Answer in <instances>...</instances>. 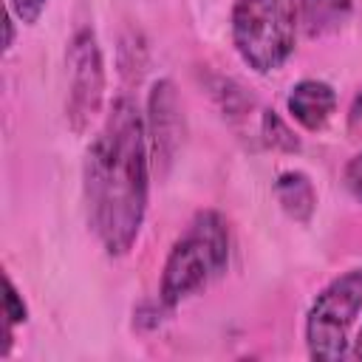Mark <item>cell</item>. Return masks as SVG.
Here are the masks:
<instances>
[{"label":"cell","mask_w":362,"mask_h":362,"mask_svg":"<svg viewBox=\"0 0 362 362\" xmlns=\"http://www.w3.org/2000/svg\"><path fill=\"white\" fill-rule=\"evenodd\" d=\"M88 226L110 257L133 249L150 195V141L136 102L119 96L88 144L82 167Z\"/></svg>","instance_id":"cell-1"},{"label":"cell","mask_w":362,"mask_h":362,"mask_svg":"<svg viewBox=\"0 0 362 362\" xmlns=\"http://www.w3.org/2000/svg\"><path fill=\"white\" fill-rule=\"evenodd\" d=\"M229 223L218 209H201L167 252L158 300L173 311L189 294L206 288L229 266Z\"/></svg>","instance_id":"cell-2"},{"label":"cell","mask_w":362,"mask_h":362,"mask_svg":"<svg viewBox=\"0 0 362 362\" xmlns=\"http://www.w3.org/2000/svg\"><path fill=\"white\" fill-rule=\"evenodd\" d=\"M229 31L243 65L255 74H272L294 51L297 0H235Z\"/></svg>","instance_id":"cell-3"},{"label":"cell","mask_w":362,"mask_h":362,"mask_svg":"<svg viewBox=\"0 0 362 362\" xmlns=\"http://www.w3.org/2000/svg\"><path fill=\"white\" fill-rule=\"evenodd\" d=\"M362 311V269L334 277L305 311V345L308 356L334 362L351 351V325Z\"/></svg>","instance_id":"cell-4"},{"label":"cell","mask_w":362,"mask_h":362,"mask_svg":"<svg viewBox=\"0 0 362 362\" xmlns=\"http://www.w3.org/2000/svg\"><path fill=\"white\" fill-rule=\"evenodd\" d=\"M68 65V96H65V122L82 136L102 113L105 102V57L96 34L85 25L79 28L65 51Z\"/></svg>","instance_id":"cell-5"},{"label":"cell","mask_w":362,"mask_h":362,"mask_svg":"<svg viewBox=\"0 0 362 362\" xmlns=\"http://www.w3.org/2000/svg\"><path fill=\"white\" fill-rule=\"evenodd\" d=\"M147 141H150V156L156 167L164 173L173 158L181 150L184 141V107L178 99V90L173 79H158L153 82L147 93Z\"/></svg>","instance_id":"cell-6"},{"label":"cell","mask_w":362,"mask_h":362,"mask_svg":"<svg viewBox=\"0 0 362 362\" xmlns=\"http://www.w3.org/2000/svg\"><path fill=\"white\" fill-rule=\"evenodd\" d=\"M286 110L303 130L317 133L331 122L337 110V90L322 79H300L288 90Z\"/></svg>","instance_id":"cell-7"},{"label":"cell","mask_w":362,"mask_h":362,"mask_svg":"<svg viewBox=\"0 0 362 362\" xmlns=\"http://www.w3.org/2000/svg\"><path fill=\"white\" fill-rule=\"evenodd\" d=\"M274 195L280 209L297 221V223H311L314 212H317V189L314 181L303 173V170H286L277 175L274 181Z\"/></svg>","instance_id":"cell-8"},{"label":"cell","mask_w":362,"mask_h":362,"mask_svg":"<svg viewBox=\"0 0 362 362\" xmlns=\"http://www.w3.org/2000/svg\"><path fill=\"white\" fill-rule=\"evenodd\" d=\"M354 11V0H297V25L305 37L339 31Z\"/></svg>","instance_id":"cell-9"},{"label":"cell","mask_w":362,"mask_h":362,"mask_svg":"<svg viewBox=\"0 0 362 362\" xmlns=\"http://www.w3.org/2000/svg\"><path fill=\"white\" fill-rule=\"evenodd\" d=\"M257 133H260V141L269 150H277V153H300V147H303L300 136L288 127V122L277 110H263L260 113Z\"/></svg>","instance_id":"cell-10"},{"label":"cell","mask_w":362,"mask_h":362,"mask_svg":"<svg viewBox=\"0 0 362 362\" xmlns=\"http://www.w3.org/2000/svg\"><path fill=\"white\" fill-rule=\"evenodd\" d=\"M212 96H215V102H218V107L223 110V116L229 119V122H238V119H246L249 116V110L255 107V99L238 85V82H232V79H223V76H218L215 82H212Z\"/></svg>","instance_id":"cell-11"},{"label":"cell","mask_w":362,"mask_h":362,"mask_svg":"<svg viewBox=\"0 0 362 362\" xmlns=\"http://www.w3.org/2000/svg\"><path fill=\"white\" fill-rule=\"evenodd\" d=\"M3 286H6V294H3V317H6V345H3V356H8L11 342H14V328L28 320V305H25L23 294L17 291V286H14V280H11L8 274H3Z\"/></svg>","instance_id":"cell-12"},{"label":"cell","mask_w":362,"mask_h":362,"mask_svg":"<svg viewBox=\"0 0 362 362\" xmlns=\"http://www.w3.org/2000/svg\"><path fill=\"white\" fill-rule=\"evenodd\" d=\"M45 6H48V0H8V11L25 25H34L42 17Z\"/></svg>","instance_id":"cell-13"},{"label":"cell","mask_w":362,"mask_h":362,"mask_svg":"<svg viewBox=\"0 0 362 362\" xmlns=\"http://www.w3.org/2000/svg\"><path fill=\"white\" fill-rule=\"evenodd\" d=\"M342 181H345L348 192H351L356 201H362V153H356V156L345 164V170H342Z\"/></svg>","instance_id":"cell-14"},{"label":"cell","mask_w":362,"mask_h":362,"mask_svg":"<svg viewBox=\"0 0 362 362\" xmlns=\"http://www.w3.org/2000/svg\"><path fill=\"white\" fill-rule=\"evenodd\" d=\"M345 130H348L351 139H362V88L354 93V99H351V105H348Z\"/></svg>","instance_id":"cell-15"},{"label":"cell","mask_w":362,"mask_h":362,"mask_svg":"<svg viewBox=\"0 0 362 362\" xmlns=\"http://www.w3.org/2000/svg\"><path fill=\"white\" fill-rule=\"evenodd\" d=\"M3 28H6V40H3V51L8 54V51H11V45H14V20H11V11L6 14V20H3Z\"/></svg>","instance_id":"cell-16"},{"label":"cell","mask_w":362,"mask_h":362,"mask_svg":"<svg viewBox=\"0 0 362 362\" xmlns=\"http://www.w3.org/2000/svg\"><path fill=\"white\" fill-rule=\"evenodd\" d=\"M348 356H354V359H359V362H362V328H359V334L354 337V342H351V351H348Z\"/></svg>","instance_id":"cell-17"}]
</instances>
